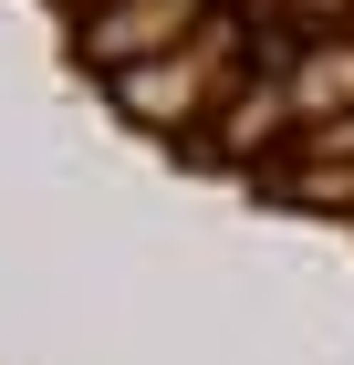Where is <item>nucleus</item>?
<instances>
[{
	"instance_id": "1",
	"label": "nucleus",
	"mask_w": 354,
	"mask_h": 365,
	"mask_svg": "<svg viewBox=\"0 0 354 365\" xmlns=\"http://www.w3.org/2000/svg\"><path fill=\"white\" fill-rule=\"evenodd\" d=\"M188 21H198V0H115L105 21H83V63H146Z\"/></svg>"
},
{
	"instance_id": "2",
	"label": "nucleus",
	"mask_w": 354,
	"mask_h": 365,
	"mask_svg": "<svg viewBox=\"0 0 354 365\" xmlns=\"http://www.w3.org/2000/svg\"><path fill=\"white\" fill-rule=\"evenodd\" d=\"M115 105L146 115V125H177V115L209 105V63H198V53H157V63H136V73L115 84Z\"/></svg>"
},
{
	"instance_id": "3",
	"label": "nucleus",
	"mask_w": 354,
	"mask_h": 365,
	"mask_svg": "<svg viewBox=\"0 0 354 365\" xmlns=\"http://www.w3.org/2000/svg\"><path fill=\"white\" fill-rule=\"evenodd\" d=\"M302 11H313V21H333V11H344V0H302Z\"/></svg>"
}]
</instances>
